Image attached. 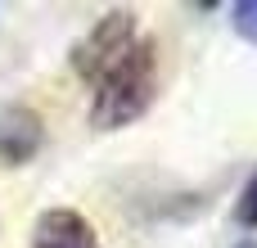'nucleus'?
Listing matches in <instances>:
<instances>
[{"label": "nucleus", "mask_w": 257, "mask_h": 248, "mask_svg": "<svg viewBox=\"0 0 257 248\" xmlns=\"http://www.w3.org/2000/svg\"><path fill=\"white\" fill-rule=\"evenodd\" d=\"M154 95H158V41L136 36V45L95 81L90 122L99 131H122L149 113Z\"/></svg>", "instance_id": "1"}, {"label": "nucleus", "mask_w": 257, "mask_h": 248, "mask_svg": "<svg viewBox=\"0 0 257 248\" xmlns=\"http://www.w3.org/2000/svg\"><path fill=\"white\" fill-rule=\"evenodd\" d=\"M136 9H108L77 45H72V72L81 77V81H99L131 45H136Z\"/></svg>", "instance_id": "2"}, {"label": "nucleus", "mask_w": 257, "mask_h": 248, "mask_svg": "<svg viewBox=\"0 0 257 248\" xmlns=\"http://www.w3.org/2000/svg\"><path fill=\"white\" fill-rule=\"evenodd\" d=\"M45 145V122L27 104L0 108V167H27Z\"/></svg>", "instance_id": "3"}, {"label": "nucleus", "mask_w": 257, "mask_h": 248, "mask_svg": "<svg viewBox=\"0 0 257 248\" xmlns=\"http://www.w3.org/2000/svg\"><path fill=\"white\" fill-rule=\"evenodd\" d=\"M32 248H104L95 226L72 208H45L32 226Z\"/></svg>", "instance_id": "4"}, {"label": "nucleus", "mask_w": 257, "mask_h": 248, "mask_svg": "<svg viewBox=\"0 0 257 248\" xmlns=\"http://www.w3.org/2000/svg\"><path fill=\"white\" fill-rule=\"evenodd\" d=\"M235 221H239L244 230H257V167H253V176L244 181L239 199H235Z\"/></svg>", "instance_id": "5"}, {"label": "nucleus", "mask_w": 257, "mask_h": 248, "mask_svg": "<svg viewBox=\"0 0 257 248\" xmlns=\"http://www.w3.org/2000/svg\"><path fill=\"white\" fill-rule=\"evenodd\" d=\"M230 27H235L248 45H257V0H235V5H230Z\"/></svg>", "instance_id": "6"}, {"label": "nucleus", "mask_w": 257, "mask_h": 248, "mask_svg": "<svg viewBox=\"0 0 257 248\" xmlns=\"http://www.w3.org/2000/svg\"><path fill=\"white\" fill-rule=\"evenodd\" d=\"M235 248H257V239H253V235H244V239H239Z\"/></svg>", "instance_id": "7"}]
</instances>
